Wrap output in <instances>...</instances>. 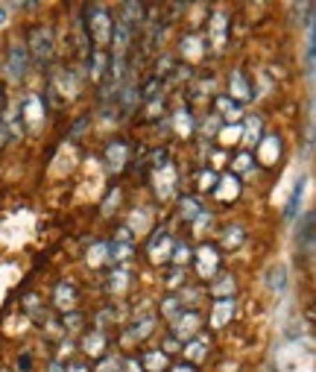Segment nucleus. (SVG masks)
Returning a JSON list of instances; mask_svg holds the SVG:
<instances>
[{"instance_id": "1", "label": "nucleus", "mask_w": 316, "mask_h": 372, "mask_svg": "<svg viewBox=\"0 0 316 372\" xmlns=\"http://www.w3.org/2000/svg\"><path fill=\"white\" fill-rule=\"evenodd\" d=\"M6 68H9V77L12 79H21L24 74H26V53H24V47H12L9 50V62H6Z\"/></svg>"}, {"instance_id": "2", "label": "nucleus", "mask_w": 316, "mask_h": 372, "mask_svg": "<svg viewBox=\"0 0 316 372\" xmlns=\"http://www.w3.org/2000/svg\"><path fill=\"white\" fill-rule=\"evenodd\" d=\"M33 50H35V59H38V62H45V59H47L50 50H53L50 30H35V45H33Z\"/></svg>"}, {"instance_id": "3", "label": "nucleus", "mask_w": 316, "mask_h": 372, "mask_svg": "<svg viewBox=\"0 0 316 372\" xmlns=\"http://www.w3.org/2000/svg\"><path fill=\"white\" fill-rule=\"evenodd\" d=\"M94 38L100 41V47H103L106 45V41H109V18H106V12L103 9H94Z\"/></svg>"}, {"instance_id": "4", "label": "nucleus", "mask_w": 316, "mask_h": 372, "mask_svg": "<svg viewBox=\"0 0 316 372\" xmlns=\"http://www.w3.org/2000/svg\"><path fill=\"white\" fill-rule=\"evenodd\" d=\"M232 311H235V302H232V299H223V302L217 305V311H214V325H223L226 317H228Z\"/></svg>"}, {"instance_id": "5", "label": "nucleus", "mask_w": 316, "mask_h": 372, "mask_svg": "<svg viewBox=\"0 0 316 372\" xmlns=\"http://www.w3.org/2000/svg\"><path fill=\"white\" fill-rule=\"evenodd\" d=\"M301 194H305V179H301L299 185H296V191H293V196H290V203H287V217H293V214L299 211V199H301Z\"/></svg>"}, {"instance_id": "6", "label": "nucleus", "mask_w": 316, "mask_h": 372, "mask_svg": "<svg viewBox=\"0 0 316 372\" xmlns=\"http://www.w3.org/2000/svg\"><path fill=\"white\" fill-rule=\"evenodd\" d=\"M235 85H237V94H240V97H249V88H246V82H243L240 74H235Z\"/></svg>"}, {"instance_id": "7", "label": "nucleus", "mask_w": 316, "mask_h": 372, "mask_svg": "<svg viewBox=\"0 0 316 372\" xmlns=\"http://www.w3.org/2000/svg\"><path fill=\"white\" fill-rule=\"evenodd\" d=\"M220 109H226V111H228V118H237V106H235V103H228L226 97L220 100Z\"/></svg>"}, {"instance_id": "8", "label": "nucleus", "mask_w": 316, "mask_h": 372, "mask_svg": "<svg viewBox=\"0 0 316 372\" xmlns=\"http://www.w3.org/2000/svg\"><path fill=\"white\" fill-rule=\"evenodd\" d=\"M3 21H6V12H3V9H0V24H3Z\"/></svg>"}]
</instances>
